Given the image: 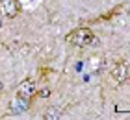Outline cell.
<instances>
[{
	"mask_svg": "<svg viewBox=\"0 0 130 120\" xmlns=\"http://www.w3.org/2000/svg\"><path fill=\"white\" fill-rule=\"evenodd\" d=\"M19 11H21L19 0H0V15L2 17L13 19V17L19 15Z\"/></svg>",
	"mask_w": 130,
	"mask_h": 120,
	"instance_id": "2",
	"label": "cell"
},
{
	"mask_svg": "<svg viewBox=\"0 0 130 120\" xmlns=\"http://www.w3.org/2000/svg\"><path fill=\"white\" fill-rule=\"evenodd\" d=\"M67 43L74 44V46H86V44H97L99 41L89 28H78L67 35Z\"/></svg>",
	"mask_w": 130,
	"mask_h": 120,
	"instance_id": "1",
	"label": "cell"
},
{
	"mask_svg": "<svg viewBox=\"0 0 130 120\" xmlns=\"http://www.w3.org/2000/svg\"><path fill=\"white\" fill-rule=\"evenodd\" d=\"M128 74H130V67H128V63H125V61L117 63L115 67L111 68V78H113L117 83H125L128 80Z\"/></svg>",
	"mask_w": 130,
	"mask_h": 120,
	"instance_id": "3",
	"label": "cell"
},
{
	"mask_svg": "<svg viewBox=\"0 0 130 120\" xmlns=\"http://www.w3.org/2000/svg\"><path fill=\"white\" fill-rule=\"evenodd\" d=\"M35 94H37V85H35L34 80L22 81L19 85V91H17V96H19V98H28V100H30L32 96H35Z\"/></svg>",
	"mask_w": 130,
	"mask_h": 120,
	"instance_id": "4",
	"label": "cell"
},
{
	"mask_svg": "<svg viewBox=\"0 0 130 120\" xmlns=\"http://www.w3.org/2000/svg\"><path fill=\"white\" fill-rule=\"evenodd\" d=\"M28 107H30V100L28 98H19V96H17V100L13 102V105H11V111L13 113H24Z\"/></svg>",
	"mask_w": 130,
	"mask_h": 120,
	"instance_id": "5",
	"label": "cell"
},
{
	"mask_svg": "<svg viewBox=\"0 0 130 120\" xmlns=\"http://www.w3.org/2000/svg\"><path fill=\"white\" fill-rule=\"evenodd\" d=\"M37 92H39L41 98H46V96H50V91H48V89H41V91L37 89Z\"/></svg>",
	"mask_w": 130,
	"mask_h": 120,
	"instance_id": "7",
	"label": "cell"
},
{
	"mask_svg": "<svg viewBox=\"0 0 130 120\" xmlns=\"http://www.w3.org/2000/svg\"><path fill=\"white\" fill-rule=\"evenodd\" d=\"M52 118H60V111H56V109H50L48 113H46V115H45V120H52Z\"/></svg>",
	"mask_w": 130,
	"mask_h": 120,
	"instance_id": "6",
	"label": "cell"
},
{
	"mask_svg": "<svg viewBox=\"0 0 130 120\" xmlns=\"http://www.w3.org/2000/svg\"><path fill=\"white\" fill-rule=\"evenodd\" d=\"M0 28H2V19H0Z\"/></svg>",
	"mask_w": 130,
	"mask_h": 120,
	"instance_id": "8",
	"label": "cell"
}]
</instances>
